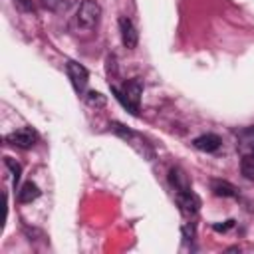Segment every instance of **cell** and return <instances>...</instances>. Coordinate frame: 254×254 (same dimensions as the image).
<instances>
[{"label": "cell", "mask_w": 254, "mask_h": 254, "mask_svg": "<svg viewBox=\"0 0 254 254\" xmlns=\"http://www.w3.org/2000/svg\"><path fill=\"white\" fill-rule=\"evenodd\" d=\"M113 91H115L117 99H119L133 115L139 113V101H141V93H143V85H141L139 79H129V81H125L123 89L113 87Z\"/></svg>", "instance_id": "6da1fadb"}, {"label": "cell", "mask_w": 254, "mask_h": 254, "mask_svg": "<svg viewBox=\"0 0 254 254\" xmlns=\"http://www.w3.org/2000/svg\"><path fill=\"white\" fill-rule=\"evenodd\" d=\"M99 16H101L99 4L95 0H85V2H81L79 10H77V24L85 30H91L97 26Z\"/></svg>", "instance_id": "7a4b0ae2"}, {"label": "cell", "mask_w": 254, "mask_h": 254, "mask_svg": "<svg viewBox=\"0 0 254 254\" xmlns=\"http://www.w3.org/2000/svg\"><path fill=\"white\" fill-rule=\"evenodd\" d=\"M6 141H8L10 145L22 147V149H30V147H34V143L38 141V135H36V131H34L32 127H22V129L10 133V135L6 137Z\"/></svg>", "instance_id": "3957f363"}, {"label": "cell", "mask_w": 254, "mask_h": 254, "mask_svg": "<svg viewBox=\"0 0 254 254\" xmlns=\"http://www.w3.org/2000/svg\"><path fill=\"white\" fill-rule=\"evenodd\" d=\"M67 75L75 87V91H83L87 85V69L81 64L75 62H67Z\"/></svg>", "instance_id": "277c9868"}, {"label": "cell", "mask_w": 254, "mask_h": 254, "mask_svg": "<svg viewBox=\"0 0 254 254\" xmlns=\"http://www.w3.org/2000/svg\"><path fill=\"white\" fill-rule=\"evenodd\" d=\"M177 204L181 206V210L185 212V214H196L198 212V206H200V200H198V196L194 194V192H190V190H181V192H177Z\"/></svg>", "instance_id": "5b68a950"}, {"label": "cell", "mask_w": 254, "mask_h": 254, "mask_svg": "<svg viewBox=\"0 0 254 254\" xmlns=\"http://www.w3.org/2000/svg\"><path fill=\"white\" fill-rule=\"evenodd\" d=\"M119 30H121V40H123V44H125V48H129V50H133L135 46H137V30H135V26H133V22L127 18V16H121L119 18Z\"/></svg>", "instance_id": "8992f818"}, {"label": "cell", "mask_w": 254, "mask_h": 254, "mask_svg": "<svg viewBox=\"0 0 254 254\" xmlns=\"http://www.w3.org/2000/svg\"><path fill=\"white\" fill-rule=\"evenodd\" d=\"M236 147L242 155H254V127L242 129L236 139Z\"/></svg>", "instance_id": "52a82bcc"}, {"label": "cell", "mask_w": 254, "mask_h": 254, "mask_svg": "<svg viewBox=\"0 0 254 254\" xmlns=\"http://www.w3.org/2000/svg\"><path fill=\"white\" fill-rule=\"evenodd\" d=\"M220 137L218 135H214V133H206V135H200V137H196L194 141H192V145L198 149V151H206V153H212V151H216L218 147H220Z\"/></svg>", "instance_id": "ba28073f"}, {"label": "cell", "mask_w": 254, "mask_h": 254, "mask_svg": "<svg viewBox=\"0 0 254 254\" xmlns=\"http://www.w3.org/2000/svg\"><path fill=\"white\" fill-rule=\"evenodd\" d=\"M169 181H171V185L175 187V190H177V192H181V190H190L189 177H187V175H185V171H183V169H179V167H173V169L169 171Z\"/></svg>", "instance_id": "9c48e42d"}, {"label": "cell", "mask_w": 254, "mask_h": 254, "mask_svg": "<svg viewBox=\"0 0 254 254\" xmlns=\"http://www.w3.org/2000/svg\"><path fill=\"white\" fill-rule=\"evenodd\" d=\"M38 196H40V189H38V185L32 183V181L24 183L22 189L18 190V200H20V202H32V200H36Z\"/></svg>", "instance_id": "30bf717a"}, {"label": "cell", "mask_w": 254, "mask_h": 254, "mask_svg": "<svg viewBox=\"0 0 254 254\" xmlns=\"http://www.w3.org/2000/svg\"><path fill=\"white\" fill-rule=\"evenodd\" d=\"M210 189L216 196H236V187L226 181H212Z\"/></svg>", "instance_id": "8fae6325"}, {"label": "cell", "mask_w": 254, "mask_h": 254, "mask_svg": "<svg viewBox=\"0 0 254 254\" xmlns=\"http://www.w3.org/2000/svg\"><path fill=\"white\" fill-rule=\"evenodd\" d=\"M240 171L248 181H254V155H242Z\"/></svg>", "instance_id": "7c38bea8"}, {"label": "cell", "mask_w": 254, "mask_h": 254, "mask_svg": "<svg viewBox=\"0 0 254 254\" xmlns=\"http://www.w3.org/2000/svg\"><path fill=\"white\" fill-rule=\"evenodd\" d=\"M105 101H107V99H105L101 93H97V91H89V93H87V103H89V105L103 107V105H105Z\"/></svg>", "instance_id": "4fadbf2b"}, {"label": "cell", "mask_w": 254, "mask_h": 254, "mask_svg": "<svg viewBox=\"0 0 254 254\" xmlns=\"http://www.w3.org/2000/svg\"><path fill=\"white\" fill-rule=\"evenodd\" d=\"M6 165L12 169V173H14V181H18V179H20V171H22L20 165L14 163V159H10V157H6Z\"/></svg>", "instance_id": "5bb4252c"}, {"label": "cell", "mask_w": 254, "mask_h": 254, "mask_svg": "<svg viewBox=\"0 0 254 254\" xmlns=\"http://www.w3.org/2000/svg\"><path fill=\"white\" fill-rule=\"evenodd\" d=\"M16 4H18V6H22L24 10H34V6H32V2H30V0H16Z\"/></svg>", "instance_id": "9a60e30c"}, {"label": "cell", "mask_w": 254, "mask_h": 254, "mask_svg": "<svg viewBox=\"0 0 254 254\" xmlns=\"http://www.w3.org/2000/svg\"><path fill=\"white\" fill-rule=\"evenodd\" d=\"M228 226H232V220H228L226 224H214V228H216V230H226Z\"/></svg>", "instance_id": "2e32d148"}]
</instances>
